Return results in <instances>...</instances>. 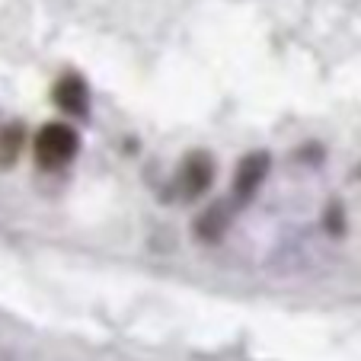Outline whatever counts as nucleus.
Masks as SVG:
<instances>
[{"label": "nucleus", "mask_w": 361, "mask_h": 361, "mask_svg": "<svg viewBox=\"0 0 361 361\" xmlns=\"http://www.w3.org/2000/svg\"><path fill=\"white\" fill-rule=\"evenodd\" d=\"M326 227H329V233H342V231H345V218H342V204L339 202H329Z\"/></svg>", "instance_id": "obj_7"}, {"label": "nucleus", "mask_w": 361, "mask_h": 361, "mask_svg": "<svg viewBox=\"0 0 361 361\" xmlns=\"http://www.w3.org/2000/svg\"><path fill=\"white\" fill-rule=\"evenodd\" d=\"M51 96H55L58 109L68 112V116L83 118L90 112V87L80 74H61L55 90H51Z\"/></svg>", "instance_id": "obj_4"}, {"label": "nucleus", "mask_w": 361, "mask_h": 361, "mask_svg": "<svg viewBox=\"0 0 361 361\" xmlns=\"http://www.w3.org/2000/svg\"><path fill=\"white\" fill-rule=\"evenodd\" d=\"M23 147H26V131L20 122L0 128V166H13L20 160Z\"/></svg>", "instance_id": "obj_6"}, {"label": "nucleus", "mask_w": 361, "mask_h": 361, "mask_svg": "<svg viewBox=\"0 0 361 361\" xmlns=\"http://www.w3.org/2000/svg\"><path fill=\"white\" fill-rule=\"evenodd\" d=\"M214 183V160L212 154L204 150H189L185 160L179 164V173H176V192L179 198H202L204 192L212 189Z\"/></svg>", "instance_id": "obj_2"}, {"label": "nucleus", "mask_w": 361, "mask_h": 361, "mask_svg": "<svg viewBox=\"0 0 361 361\" xmlns=\"http://www.w3.org/2000/svg\"><path fill=\"white\" fill-rule=\"evenodd\" d=\"M269 166H272V160H269L266 150L246 154V157L237 164V173H233V202L237 204L250 202V198L262 189V183H266Z\"/></svg>", "instance_id": "obj_3"}, {"label": "nucleus", "mask_w": 361, "mask_h": 361, "mask_svg": "<svg viewBox=\"0 0 361 361\" xmlns=\"http://www.w3.org/2000/svg\"><path fill=\"white\" fill-rule=\"evenodd\" d=\"M77 147H80V137L64 122H45L32 141L35 164H39L42 170H61V166H68L71 160H74Z\"/></svg>", "instance_id": "obj_1"}, {"label": "nucleus", "mask_w": 361, "mask_h": 361, "mask_svg": "<svg viewBox=\"0 0 361 361\" xmlns=\"http://www.w3.org/2000/svg\"><path fill=\"white\" fill-rule=\"evenodd\" d=\"M231 227V208L227 202H212L202 214L195 218V240L202 243H218Z\"/></svg>", "instance_id": "obj_5"}]
</instances>
